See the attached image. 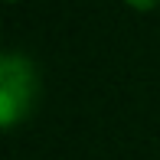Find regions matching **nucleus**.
Returning <instances> with one entry per match:
<instances>
[{"mask_svg":"<svg viewBox=\"0 0 160 160\" xmlns=\"http://www.w3.org/2000/svg\"><path fill=\"white\" fill-rule=\"evenodd\" d=\"M36 98H39L36 65L20 52H3L0 59V124L7 131L17 128V121L33 111Z\"/></svg>","mask_w":160,"mask_h":160,"instance_id":"1","label":"nucleus"},{"mask_svg":"<svg viewBox=\"0 0 160 160\" xmlns=\"http://www.w3.org/2000/svg\"><path fill=\"white\" fill-rule=\"evenodd\" d=\"M128 7H137V10H150V7H157L160 0H124Z\"/></svg>","mask_w":160,"mask_h":160,"instance_id":"2","label":"nucleus"},{"mask_svg":"<svg viewBox=\"0 0 160 160\" xmlns=\"http://www.w3.org/2000/svg\"><path fill=\"white\" fill-rule=\"evenodd\" d=\"M7 3H17V0H7Z\"/></svg>","mask_w":160,"mask_h":160,"instance_id":"3","label":"nucleus"}]
</instances>
